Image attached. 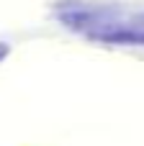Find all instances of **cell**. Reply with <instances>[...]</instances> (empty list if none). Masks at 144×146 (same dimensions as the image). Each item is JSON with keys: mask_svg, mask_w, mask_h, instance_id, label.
Listing matches in <instances>:
<instances>
[{"mask_svg": "<svg viewBox=\"0 0 144 146\" xmlns=\"http://www.w3.org/2000/svg\"><path fill=\"white\" fill-rule=\"evenodd\" d=\"M8 56V44H0V59Z\"/></svg>", "mask_w": 144, "mask_h": 146, "instance_id": "7a4b0ae2", "label": "cell"}, {"mask_svg": "<svg viewBox=\"0 0 144 146\" xmlns=\"http://www.w3.org/2000/svg\"><path fill=\"white\" fill-rule=\"evenodd\" d=\"M95 38L98 41H106V44L144 46V31H137V28H111V31H100Z\"/></svg>", "mask_w": 144, "mask_h": 146, "instance_id": "6da1fadb", "label": "cell"}]
</instances>
